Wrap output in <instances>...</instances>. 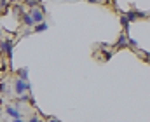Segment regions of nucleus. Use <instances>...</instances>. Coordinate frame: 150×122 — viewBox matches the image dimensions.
<instances>
[{"label":"nucleus","mask_w":150,"mask_h":122,"mask_svg":"<svg viewBox=\"0 0 150 122\" xmlns=\"http://www.w3.org/2000/svg\"><path fill=\"white\" fill-rule=\"evenodd\" d=\"M14 92H16L18 96L30 92V85H28V82L21 80V79H16V82H14Z\"/></svg>","instance_id":"nucleus-1"},{"label":"nucleus","mask_w":150,"mask_h":122,"mask_svg":"<svg viewBox=\"0 0 150 122\" xmlns=\"http://www.w3.org/2000/svg\"><path fill=\"white\" fill-rule=\"evenodd\" d=\"M12 49H14V42L11 40V39H5V40H2L0 44V51L9 58V61L12 59Z\"/></svg>","instance_id":"nucleus-2"},{"label":"nucleus","mask_w":150,"mask_h":122,"mask_svg":"<svg viewBox=\"0 0 150 122\" xmlns=\"http://www.w3.org/2000/svg\"><path fill=\"white\" fill-rule=\"evenodd\" d=\"M126 16H127V19H129V23H133V21H138V19H142V18H147V12L136 11V9L133 7L131 11H127V12H126Z\"/></svg>","instance_id":"nucleus-3"},{"label":"nucleus","mask_w":150,"mask_h":122,"mask_svg":"<svg viewBox=\"0 0 150 122\" xmlns=\"http://www.w3.org/2000/svg\"><path fill=\"white\" fill-rule=\"evenodd\" d=\"M30 14H32L33 21H35V25L44 23V11H42L40 7H33V9H30Z\"/></svg>","instance_id":"nucleus-4"},{"label":"nucleus","mask_w":150,"mask_h":122,"mask_svg":"<svg viewBox=\"0 0 150 122\" xmlns=\"http://www.w3.org/2000/svg\"><path fill=\"white\" fill-rule=\"evenodd\" d=\"M127 33H120L119 35V39H117V44H115V47L117 49H124V47H129V40H127Z\"/></svg>","instance_id":"nucleus-5"},{"label":"nucleus","mask_w":150,"mask_h":122,"mask_svg":"<svg viewBox=\"0 0 150 122\" xmlns=\"http://www.w3.org/2000/svg\"><path fill=\"white\" fill-rule=\"evenodd\" d=\"M21 16H23V25L25 26H35V21H33V18H32L30 12H23Z\"/></svg>","instance_id":"nucleus-6"},{"label":"nucleus","mask_w":150,"mask_h":122,"mask_svg":"<svg viewBox=\"0 0 150 122\" xmlns=\"http://www.w3.org/2000/svg\"><path fill=\"white\" fill-rule=\"evenodd\" d=\"M120 25H122V28H124V33H129V19H127V16L126 14H120Z\"/></svg>","instance_id":"nucleus-7"},{"label":"nucleus","mask_w":150,"mask_h":122,"mask_svg":"<svg viewBox=\"0 0 150 122\" xmlns=\"http://www.w3.org/2000/svg\"><path fill=\"white\" fill-rule=\"evenodd\" d=\"M5 112H7V115H11L12 119H19V112H18L16 106H5Z\"/></svg>","instance_id":"nucleus-8"},{"label":"nucleus","mask_w":150,"mask_h":122,"mask_svg":"<svg viewBox=\"0 0 150 122\" xmlns=\"http://www.w3.org/2000/svg\"><path fill=\"white\" fill-rule=\"evenodd\" d=\"M18 79L28 82V70H26V68H19V70H18Z\"/></svg>","instance_id":"nucleus-9"},{"label":"nucleus","mask_w":150,"mask_h":122,"mask_svg":"<svg viewBox=\"0 0 150 122\" xmlns=\"http://www.w3.org/2000/svg\"><path fill=\"white\" fill-rule=\"evenodd\" d=\"M45 30H47V23H38V25H35V33L45 32Z\"/></svg>","instance_id":"nucleus-10"},{"label":"nucleus","mask_w":150,"mask_h":122,"mask_svg":"<svg viewBox=\"0 0 150 122\" xmlns=\"http://www.w3.org/2000/svg\"><path fill=\"white\" fill-rule=\"evenodd\" d=\"M26 4L30 5V9H33V7H38V5H40L38 0H26Z\"/></svg>","instance_id":"nucleus-11"},{"label":"nucleus","mask_w":150,"mask_h":122,"mask_svg":"<svg viewBox=\"0 0 150 122\" xmlns=\"http://www.w3.org/2000/svg\"><path fill=\"white\" fill-rule=\"evenodd\" d=\"M18 99H19V101H23V103H26V101L30 99V96H28V94H21V96H18Z\"/></svg>","instance_id":"nucleus-12"},{"label":"nucleus","mask_w":150,"mask_h":122,"mask_svg":"<svg viewBox=\"0 0 150 122\" xmlns=\"http://www.w3.org/2000/svg\"><path fill=\"white\" fill-rule=\"evenodd\" d=\"M127 40H129V47H138V42H136V40H133L131 37H127Z\"/></svg>","instance_id":"nucleus-13"},{"label":"nucleus","mask_w":150,"mask_h":122,"mask_svg":"<svg viewBox=\"0 0 150 122\" xmlns=\"http://www.w3.org/2000/svg\"><path fill=\"white\" fill-rule=\"evenodd\" d=\"M89 2H96V4H107L108 0H89Z\"/></svg>","instance_id":"nucleus-14"},{"label":"nucleus","mask_w":150,"mask_h":122,"mask_svg":"<svg viewBox=\"0 0 150 122\" xmlns=\"http://www.w3.org/2000/svg\"><path fill=\"white\" fill-rule=\"evenodd\" d=\"M28 122H40V121H38V117H32Z\"/></svg>","instance_id":"nucleus-15"},{"label":"nucleus","mask_w":150,"mask_h":122,"mask_svg":"<svg viewBox=\"0 0 150 122\" xmlns=\"http://www.w3.org/2000/svg\"><path fill=\"white\" fill-rule=\"evenodd\" d=\"M47 122H59V121H58V119H54V117H51V119H49Z\"/></svg>","instance_id":"nucleus-16"},{"label":"nucleus","mask_w":150,"mask_h":122,"mask_svg":"<svg viewBox=\"0 0 150 122\" xmlns=\"http://www.w3.org/2000/svg\"><path fill=\"white\" fill-rule=\"evenodd\" d=\"M12 122H25V121H23V119L19 117V119H14V121H12Z\"/></svg>","instance_id":"nucleus-17"},{"label":"nucleus","mask_w":150,"mask_h":122,"mask_svg":"<svg viewBox=\"0 0 150 122\" xmlns=\"http://www.w3.org/2000/svg\"><path fill=\"white\" fill-rule=\"evenodd\" d=\"M7 2H14V0H7Z\"/></svg>","instance_id":"nucleus-18"}]
</instances>
